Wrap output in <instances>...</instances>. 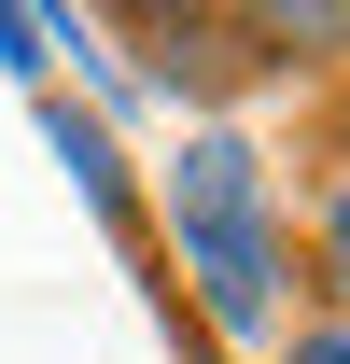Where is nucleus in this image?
Wrapping results in <instances>:
<instances>
[{
	"mask_svg": "<svg viewBox=\"0 0 350 364\" xmlns=\"http://www.w3.org/2000/svg\"><path fill=\"white\" fill-rule=\"evenodd\" d=\"M182 252V294L211 336H280L295 322V225L280 210H238V225H169Z\"/></svg>",
	"mask_w": 350,
	"mask_h": 364,
	"instance_id": "obj_1",
	"label": "nucleus"
},
{
	"mask_svg": "<svg viewBox=\"0 0 350 364\" xmlns=\"http://www.w3.org/2000/svg\"><path fill=\"white\" fill-rule=\"evenodd\" d=\"M238 210H266V154L238 127H196L169 154V225H238Z\"/></svg>",
	"mask_w": 350,
	"mask_h": 364,
	"instance_id": "obj_2",
	"label": "nucleus"
},
{
	"mask_svg": "<svg viewBox=\"0 0 350 364\" xmlns=\"http://www.w3.org/2000/svg\"><path fill=\"white\" fill-rule=\"evenodd\" d=\"M253 70H350V0H253V14H224Z\"/></svg>",
	"mask_w": 350,
	"mask_h": 364,
	"instance_id": "obj_3",
	"label": "nucleus"
},
{
	"mask_svg": "<svg viewBox=\"0 0 350 364\" xmlns=\"http://www.w3.org/2000/svg\"><path fill=\"white\" fill-rule=\"evenodd\" d=\"M127 43H154V70H169L182 98H211V85H238V70H253V56H238V28H224V14H140Z\"/></svg>",
	"mask_w": 350,
	"mask_h": 364,
	"instance_id": "obj_4",
	"label": "nucleus"
},
{
	"mask_svg": "<svg viewBox=\"0 0 350 364\" xmlns=\"http://www.w3.org/2000/svg\"><path fill=\"white\" fill-rule=\"evenodd\" d=\"M43 127H56V154H70V182H85L98 210H112V225H140V182H127V154H112V127H98V112H70V98H56Z\"/></svg>",
	"mask_w": 350,
	"mask_h": 364,
	"instance_id": "obj_5",
	"label": "nucleus"
},
{
	"mask_svg": "<svg viewBox=\"0 0 350 364\" xmlns=\"http://www.w3.org/2000/svg\"><path fill=\"white\" fill-rule=\"evenodd\" d=\"M295 294H322V309L350 322V168L308 196V280H295Z\"/></svg>",
	"mask_w": 350,
	"mask_h": 364,
	"instance_id": "obj_6",
	"label": "nucleus"
},
{
	"mask_svg": "<svg viewBox=\"0 0 350 364\" xmlns=\"http://www.w3.org/2000/svg\"><path fill=\"white\" fill-rule=\"evenodd\" d=\"M0 70H14V85H43V70H56V28H43V14H14V0H0Z\"/></svg>",
	"mask_w": 350,
	"mask_h": 364,
	"instance_id": "obj_7",
	"label": "nucleus"
},
{
	"mask_svg": "<svg viewBox=\"0 0 350 364\" xmlns=\"http://www.w3.org/2000/svg\"><path fill=\"white\" fill-rule=\"evenodd\" d=\"M280 364H350V322L322 309V322H308V336H295V350H280Z\"/></svg>",
	"mask_w": 350,
	"mask_h": 364,
	"instance_id": "obj_8",
	"label": "nucleus"
},
{
	"mask_svg": "<svg viewBox=\"0 0 350 364\" xmlns=\"http://www.w3.org/2000/svg\"><path fill=\"white\" fill-rule=\"evenodd\" d=\"M336 168H350V70H336Z\"/></svg>",
	"mask_w": 350,
	"mask_h": 364,
	"instance_id": "obj_9",
	"label": "nucleus"
}]
</instances>
